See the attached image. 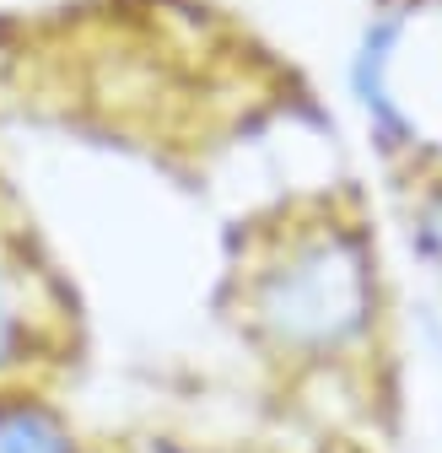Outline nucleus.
<instances>
[{"label":"nucleus","instance_id":"obj_3","mask_svg":"<svg viewBox=\"0 0 442 453\" xmlns=\"http://www.w3.org/2000/svg\"><path fill=\"white\" fill-rule=\"evenodd\" d=\"M38 340H43V303L33 287V270L0 238V383L17 378L38 357Z\"/></svg>","mask_w":442,"mask_h":453},{"label":"nucleus","instance_id":"obj_1","mask_svg":"<svg viewBox=\"0 0 442 453\" xmlns=\"http://www.w3.org/2000/svg\"><path fill=\"white\" fill-rule=\"evenodd\" d=\"M243 313L254 334L286 362L351 357L377 324V265L346 226L281 233L248 270Z\"/></svg>","mask_w":442,"mask_h":453},{"label":"nucleus","instance_id":"obj_2","mask_svg":"<svg viewBox=\"0 0 442 453\" xmlns=\"http://www.w3.org/2000/svg\"><path fill=\"white\" fill-rule=\"evenodd\" d=\"M405 43V17L400 12H377L362 33H356V49H351V60H346V87L356 97V108L367 113V125L372 135L389 146V151H405L415 146L410 135V113L394 92V54Z\"/></svg>","mask_w":442,"mask_h":453},{"label":"nucleus","instance_id":"obj_5","mask_svg":"<svg viewBox=\"0 0 442 453\" xmlns=\"http://www.w3.org/2000/svg\"><path fill=\"white\" fill-rule=\"evenodd\" d=\"M410 249L442 275V179L426 184L410 205Z\"/></svg>","mask_w":442,"mask_h":453},{"label":"nucleus","instance_id":"obj_4","mask_svg":"<svg viewBox=\"0 0 442 453\" xmlns=\"http://www.w3.org/2000/svg\"><path fill=\"white\" fill-rule=\"evenodd\" d=\"M0 453H76V437L54 411L17 400V405H0Z\"/></svg>","mask_w":442,"mask_h":453}]
</instances>
